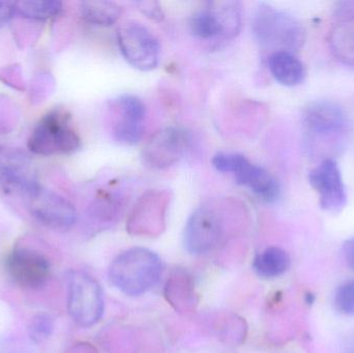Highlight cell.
<instances>
[{
    "label": "cell",
    "instance_id": "1",
    "mask_svg": "<svg viewBox=\"0 0 354 353\" xmlns=\"http://www.w3.org/2000/svg\"><path fill=\"white\" fill-rule=\"evenodd\" d=\"M161 274V259L145 248L124 251L112 261L109 269L110 282L129 296H140L153 289Z\"/></svg>",
    "mask_w": 354,
    "mask_h": 353
},
{
    "label": "cell",
    "instance_id": "2",
    "mask_svg": "<svg viewBox=\"0 0 354 353\" xmlns=\"http://www.w3.org/2000/svg\"><path fill=\"white\" fill-rule=\"evenodd\" d=\"M252 30L258 43L272 52L295 53L306 41L305 28L295 16L268 3H260L254 12Z\"/></svg>",
    "mask_w": 354,
    "mask_h": 353
},
{
    "label": "cell",
    "instance_id": "3",
    "mask_svg": "<svg viewBox=\"0 0 354 353\" xmlns=\"http://www.w3.org/2000/svg\"><path fill=\"white\" fill-rule=\"evenodd\" d=\"M81 139L73 126L70 113L54 109L46 113L31 132L29 151L43 157L72 155L80 149Z\"/></svg>",
    "mask_w": 354,
    "mask_h": 353
},
{
    "label": "cell",
    "instance_id": "4",
    "mask_svg": "<svg viewBox=\"0 0 354 353\" xmlns=\"http://www.w3.org/2000/svg\"><path fill=\"white\" fill-rule=\"evenodd\" d=\"M241 27V4L239 1L205 2L189 19L194 37L216 43L230 41Z\"/></svg>",
    "mask_w": 354,
    "mask_h": 353
},
{
    "label": "cell",
    "instance_id": "5",
    "mask_svg": "<svg viewBox=\"0 0 354 353\" xmlns=\"http://www.w3.org/2000/svg\"><path fill=\"white\" fill-rule=\"evenodd\" d=\"M212 166L222 173L233 174L237 184L245 187L264 202L278 200L281 194L278 180L266 168L252 163L241 153H218L212 160Z\"/></svg>",
    "mask_w": 354,
    "mask_h": 353
},
{
    "label": "cell",
    "instance_id": "6",
    "mask_svg": "<svg viewBox=\"0 0 354 353\" xmlns=\"http://www.w3.org/2000/svg\"><path fill=\"white\" fill-rule=\"evenodd\" d=\"M68 310L73 321L82 327L97 325L103 316L101 286L85 271H73L68 275Z\"/></svg>",
    "mask_w": 354,
    "mask_h": 353
},
{
    "label": "cell",
    "instance_id": "7",
    "mask_svg": "<svg viewBox=\"0 0 354 353\" xmlns=\"http://www.w3.org/2000/svg\"><path fill=\"white\" fill-rule=\"evenodd\" d=\"M118 45L122 57L141 72H151L159 66L161 46L159 39L145 25L135 21L118 28Z\"/></svg>",
    "mask_w": 354,
    "mask_h": 353
},
{
    "label": "cell",
    "instance_id": "8",
    "mask_svg": "<svg viewBox=\"0 0 354 353\" xmlns=\"http://www.w3.org/2000/svg\"><path fill=\"white\" fill-rule=\"evenodd\" d=\"M23 196L31 217L45 227L64 232L70 230L76 223V209L58 193L37 184Z\"/></svg>",
    "mask_w": 354,
    "mask_h": 353
},
{
    "label": "cell",
    "instance_id": "9",
    "mask_svg": "<svg viewBox=\"0 0 354 353\" xmlns=\"http://www.w3.org/2000/svg\"><path fill=\"white\" fill-rule=\"evenodd\" d=\"M171 194L167 190H149L135 203L127 222L129 233L155 238L165 229Z\"/></svg>",
    "mask_w": 354,
    "mask_h": 353
},
{
    "label": "cell",
    "instance_id": "10",
    "mask_svg": "<svg viewBox=\"0 0 354 353\" xmlns=\"http://www.w3.org/2000/svg\"><path fill=\"white\" fill-rule=\"evenodd\" d=\"M225 238L222 213L214 207L196 209L185 224L183 242L187 252L201 255L218 248Z\"/></svg>",
    "mask_w": 354,
    "mask_h": 353
},
{
    "label": "cell",
    "instance_id": "11",
    "mask_svg": "<svg viewBox=\"0 0 354 353\" xmlns=\"http://www.w3.org/2000/svg\"><path fill=\"white\" fill-rule=\"evenodd\" d=\"M189 135L180 126H166L151 135L142 151L145 163L153 169L163 170L178 163L187 153Z\"/></svg>",
    "mask_w": 354,
    "mask_h": 353
},
{
    "label": "cell",
    "instance_id": "12",
    "mask_svg": "<svg viewBox=\"0 0 354 353\" xmlns=\"http://www.w3.org/2000/svg\"><path fill=\"white\" fill-rule=\"evenodd\" d=\"M6 269L16 285L28 290L43 287L51 275L47 257L27 248H16L10 252L6 259Z\"/></svg>",
    "mask_w": 354,
    "mask_h": 353
},
{
    "label": "cell",
    "instance_id": "13",
    "mask_svg": "<svg viewBox=\"0 0 354 353\" xmlns=\"http://www.w3.org/2000/svg\"><path fill=\"white\" fill-rule=\"evenodd\" d=\"M147 107L136 95H124L113 102L112 132L120 144L135 145L142 139Z\"/></svg>",
    "mask_w": 354,
    "mask_h": 353
},
{
    "label": "cell",
    "instance_id": "14",
    "mask_svg": "<svg viewBox=\"0 0 354 353\" xmlns=\"http://www.w3.org/2000/svg\"><path fill=\"white\" fill-rule=\"evenodd\" d=\"M310 184L319 197L320 207L330 213H339L347 204L346 188L340 168L334 159L324 160L312 170Z\"/></svg>",
    "mask_w": 354,
    "mask_h": 353
},
{
    "label": "cell",
    "instance_id": "15",
    "mask_svg": "<svg viewBox=\"0 0 354 353\" xmlns=\"http://www.w3.org/2000/svg\"><path fill=\"white\" fill-rule=\"evenodd\" d=\"M37 184L28 155L20 149L0 144V189L23 195Z\"/></svg>",
    "mask_w": 354,
    "mask_h": 353
},
{
    "label": "cell",
    "instance_id": "16",
    "mask_svg": "<svg viewBox=\"0 0 354 353\" xmlns=\"http://www.w3.org/2000/svg\"><path fill=\"white\" fill-rule=\"evenodd\" d=\"M304 124L307 132L316 138H334L346 130L347 118L342 108L337 104L316 101L306 108Z\"/></svg>",
    "mask_w": 354,
    "mask_h": 353
},
{
    "label": "cell",
    "instance_id": "17",
    "mask_svg": "<svg viewBox=\"0 0 354 353\" xmlns=\"http://www.w3.org/2000/svg\"><path fill=\"white\" fill-rule=\"evenodd\" d=\"M165 298L168 304L180 314L194 312L198 305L195 282L189 271L176 269L165 286Z\"/></svg>",
    "mask_w": 354,
    "mask_h": 353
},
{
    "label": "cell",
    "instance_id": "18",
    "mask_svg": "<svg viewBox=\"0 0 354 353\" xmlns=\"http://www.w3.org/2000/svg\"><path fill=\"white\" fill-rule=\"evenodd\" d=\"M268 68L272 77L284 86H297L306 78L305 66L291 52H272L268 57Z\"/></svg>",
    "mask_w": 354,
    "mask_h": 353
},
{
    "label": "cell",
    "instance_id": "19",
    "mask_svg": "<svg viewBox=\"0 0 354 353\" xmlns=\"http://www.w3.org/2000/svg\"><path fill=\"white\" fill-rule=\"evenodd\" d=\"M330 43L337 59L354 68V19L339 21L330 32Z\"/></svg>",
    "mask_w": 354,
    "mask_h": 353
},
{
    "label": "cell",
    "instance_id": "20",
    "mask_svg": "<svg viewBox=\"0 0 354 353\" xmlns=\"http://www.w3.org/2000/svg\"><path fill=\"white\" fill-rule=\"evenodd\" d=\"M290 265V257L279 247H270L260 253L253 263V269L259 277L274 279L286 273Z\"/></svg>",
    "mask_w": 354,
    "mask_h": 353
},
{
    "label": "cell",
    "instance_id": "21",
    "mask_svg": "<svg viewBox=\"0 0 354 353\" xmlns=\"http://www.w3.org/2000/svg\"><path fill=\"white\" fill-rule=\"evenodd\" d=\"M124 8L113 1H84L80 14L85 22L95 26H111L118 22Z\"/></svg>",
    "mask_w": 354,
    "mask_h": 353
},
{
    "label": "cell",
    "instance_id": "22",
    "mask_svg": "<svg viewBox=\"0 0 354 353\" xmlns=\"http://www.w3.org/2000/svg\"><path fill=\"white\" fill-rule=\"evenodd\" d=\"M16 15L33 21H48L56 18L64 10L60 1H19L15 2Z\"/></svg>",
    "mask_w": 354,
    "mask_h": 353
},
{
    "label": "cell",
    "instance_id": "23",
    "mask_svg": "<svg viewBox=\"0 0 354 353\" xmlns=\"http://www.w3.org/2000/svg\"><path fill=\"white\" fill-rule=\"evenodd\" d=\"M124 199L120 194L103 190L93 200L91 213L93 217L102 222L114 221L124 209Z\"/></svg>",
    "mask_w": 354,
    "mask_h": 353
},
{
    "label": "cell",
    "instance_id": "24",
    "mask_svg": "<svg viewBox=\"0 0 354 353\" xmlns=\"http://www.w3.org/2000/svg\"><path fill=\"white\" fill-rule=\"evenodd\" d=\"M54 331V321L48 313H37L31 318L28 325V335L31 341L41 344L51 337Z\"/></svg>",
    "mask_w": 354,
    "mask_h": 353
},
{
    "label": "cell",
    "instance_id": "25",
    "mask_svg": "<svg viewBox=\"0 0 354 353\" xmlns=\"http://www.w3.org/2000/svg\"><path fill=\"white\" fill-rule=\"evenodd\" d=\"M337 310L344 315H354V280L345 282L337 290L335 296Z\"/></svg>",
    "mask_w": 354,
    "mask_h": 353
},
{
    "label": "cell",
    "instance_id": "26",
    "mask_svg": "<svg viewBox=\"0 0 354 353\" xmlns=\"http://www.w3.org/2000/svg\"><path fill=\"white\" fill-rule=\"evenodd\" d=\"M134 6L151 20L161 22L164 19V12L159 2L156 1H136Z\"/></svg>",
    "mask_w": 354,
    "mask_h": 353
},
{
    "label": "cell",
    "instance_id": "27",
    "mask_svg": "<svg viewBox=\"0 0 354 353\" xmlns=\"http://www.w3.org/2000/svg\"><path fill=\"white\" fill-rule=\"evenodd\" d=\"M16 15L15 2L0 1V28Z\"/></svg>",
    "mask_w": 354,
    "mask_h": 353
},
{
    "label": "cell",
    "instance_id": "28",
    "mask_svg": "<svg viewBox=\"0 0 354 353\" xmlns=\"http://www.w3.org/2000/svg\"><path fill=\"white\" fill-rule=\"evenodd\" d=\"M336 16L339 21L354 19V1L338 3L336 8Z\"/></svg>",
    "mask_w": 354,
    "mask_h": 353
},
{
    "label": "cell",
    "instance_id": "29",
    "mask_svg": "<svg viewBox=\"0 0 354 353\" xmlns=\"http://www.w3.org/2000/svg\"><path fill=\"white\" fill-rule=\"evenodd\" d=\"M343 253L347 265L354 271V238H349L343 247Z\"/></svg>",
    "mask_w": 354,
    "mask_h": 353
},
{
    "label": "cell",
    "instance_id": "30",
    "mask_svg": "<svg viewBox=\"0 0 354 353\" xmlns=\"http://www.w3.org/2000/svg\"><path fill=\"white\" fill-rule=\"evenodd\" d=\"M88 345H76L68 353H93Z\"/></svg>",
    "mask_w": 354,
    "mask_h": 353
}]
</instances>
